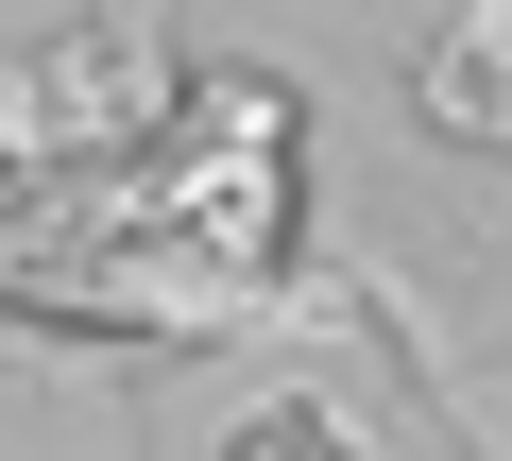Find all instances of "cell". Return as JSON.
<instances>
[{
  "mask_svg": "<svg viewBox=\"0 0 512 461\" xmlns=\"http://www.w3.org/2000/svg\"><path fill=\"white\" fill-rule=\"evenodd\" d=\"M222 461H376V444H359V427H342L325 393H274V410H256V427H239Z\"/></svg>",
  "mask_w": 512,
  "mask_h": 461,
  "instance_id": "6da1fadb",
  "label": "cell"
}]
</instances>
